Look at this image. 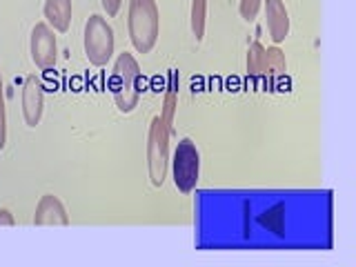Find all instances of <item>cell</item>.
Here are the masks:
<instances>
[{
  "instance_id": "cell-5",
  "label": "cell",
  "mask_w": 356,
  "mask_h": 267,
  "mask_svg": "<svg viewBox=\"0 0 356 267\" xmlns=\"http://www.w3.org/2000/svg\"><path fill=\"white\" fill-rule=\"evenodd\" d=\"M83 42L87 60L94 67H105L114 56V29L100 14H92L87 18Z\"/></svg>"
},
{
  "instance_id": "cell-16",
  "label": "cell",
  "mask_w": 356,
  "mask_h": 267,
  "mask_svg": "<svg viewBox=\"0 0 356 267\" xmlns=\"http://www.w3.org/2000/svg\"><path fill=\"white\" fill-rule=\"evenodd\" d=\"M100 5H103L105 9V14L109 18H114L118 11H120V5H122V0H100Z\"/></svg>"
},
{
  "instance_id": "cell-13",
  "label": "cell",
  "mask_w": 356,
  "mask_h": 267,
  "mask_svg": "<svg viewBox=\"0 0 356 267\" xmlns=\"http://www.w3.org/2000/svg\"><path fill=\"white\" fill-rule=\"evenodd\" d=\"M176 103H178V92H176V85L174 81L170 83L165 92V98H163V111H161V118L167 127L172 131V125H174V111H176Z\"/></svg>"
},
{
  "instance_id": "cell-1",
  "label": "cell",
  "mask_w": 356,
  "mask_h": 267,
  "mask_svg": "<svg viewBox=\"0 0 356 267\" xmlns=\"http://www.w3.org/2000/svg\"><path fill=\"white\" fill-rule=\"evenodd\" d=\"M109 92L120 114H131L140 100V67L131 54H118L114 72L109 76Z\"/></svg>"
},
{
  "instance_id": "cell-2",
  "label": "cell",
  "mask_w": 356,
  "mask_h": 267,
  "mask_svg": "<svg viewBox=\"0 0 356 267\" xmlns=\"http://www.w3.org/2000/svg\"><path fill=\"white\" fill-rule=\"evenodd\" d=\"M127 29L131 47L138 54H149L161 33V14L156 0H129Z\"/></svg>"
},
{
  "instance_id": "cell-6",
  "label": "cell",
  "mask_w": 356,
  "mask_h": 267,
  "mask_svg": "<svg viewBox=\"0 0 356 267\" xmlns=\"http://www.w3.org/2000/svg\"><path fill=\"white\" fill-rule=\"evenodd\" d=\"M170 163H172L174 187L181 194H192L200 176V154L196 149V145L189 138L176 143V149L172 154Z\"/></svg>"
},
{
  "instance_id": "cell-14",
  "label": "cell",
  "mask_w": 356,
  "mask_h": 267,
  "mask_svg": "<svg viewBox=\"0 0 356 267\" xmlns=\"http://www.w3.org/2000/svg\"><path fill=\"white\" fill-rule=\"evenodd\" d=\"M7 147V114H5V87L0 74V149Z\"/></svg>"
},
{
  "instance_id": "cell-3",
  "label": "cell",
  "mask_w": 356,
  "mask_h": 267,
  "mask_svg": "<svg viewBox=\"0 0 356 267\" xmlns=\"http://www.w3.org/2000/svg\"><path fill=\"white\" fill-rule=\"evenodd\" d=\"M285 72L287 63L281 49H265L259 40L252 42V47L248 49V74L254 83H263L265 87H270V92H274V87L285 76Z\"/></svg>"
},
{
  "instance_id": "cell-12",
  "label": "cell",
  "mask_w": 356,
  "mask_h": 267,
  "mask_svg": "<svg viewBox=\"0 0 356 267\" xmlns=\"http://www.w3.org/2000/svg\"><path fill=\"white\" fill-rule=\"evenodd\" d=\"M189 20H192V33L200 42L205 38V22H207V0H192V11H189Z\"/></svg>"
},
{
  "instance_id": "cell-17",
  "label": "cell",
  "mask_w": 356,
  "mask_h": 267,
  "mask_svg": "<svg viewBox=\"0 0 356 267\" xmlns=\"http://www.w3.org/2000/svg\"><path fill=\"white\" fill-rule=\"evenodd\" d=\"M16 218L9 209H0V227H14Z\"/></svg>"
},
{
  "instance_id": "cell-10",
  "label": "cell",
  "mask_w": 356,
  "mask_h": 267,
  "mask_svg": "<svg viewBox=\"0 0 356 267\" xmlns=\"http://www.w3.org/2000/svg\"><path fill=\"white\" fill-rule=\"evenodd\" d=\"M265 3V18L267 31L274 40V44H281L289 36V14L283 0H263Z\"/></svg>"
},
{
  "instance_id": "cell-7",
  "label": "cell",
  "mask_w": 356,
  "mask_h": 267,
  "mask_svg": "<svg viewBox=\"0 0 356 267\" xmlns=\"http://www.w3.org/2000/svg\"><path fill=\"white\" fill-rule=\"evenodd\" d=\"M29 54L38 70L49 72L56 67V60H58V44H56L54 29L47 22H36V25H33L31 38H29Z\"/></svg>"
},
{
  "instance_id": "cell-15",
  "label": "cell",
  "mask_w": 356,
  "mask_h": 267,
  "mask_svg": "<svg viewBox=\"0 0 356 267\" xmlns=\"http://www.w3.org/2000/svg\"><path fill=\"white\" fill-rule=\"evenodd\" d=\"M261 5H263V0H241V5H238L241 18L248 20V22H254L256 16H259Z\"/></svg>"
},
{
  "instance_id": "cell-9",
  "label": "cell",
  "mask_w": 356,
  "mask_h": 267,
  "mask_svg": "<svg viewBox=\"0 0 356 267\" xmlns=\"http://www.w3.org/2000/svg\"><path fill=\"white\" fill-rule=\"evenodd\" d=\"M33 225L44 227V225H70V216H67L65 205L60 203V198H56L54 194H44L38 200L36 214H33Z\"/></svg>"
},
{
  "instance_id": "cell-4",
  "label": "cell",
  "mask_w": 356,
  "mask_h": 267,
  "mask_svg": "<svg viewBox=\"0 0 356 267\" xmlns=\"http://www.w3.org/2000/svg\"><path fill=\"white\" fill-rule=\"evenodd\" d=\"M170 127L165 125L161 114L154 116L147 134V172L154 187H163L170 167Z\"/></svg>"
},
{
  "instance_id": "cell-11",
  "label": "cell",
  "mask_w": 356,
  "mask_h": 267,
  "mask_svg": "<svg viewBox=\"0 0 356 267\" xmlns=\"http://www.w3.org/2000/svg\"><path fill=\"white\" fill-rule=\"evenodd\" d=\"M42 16H44L47 25L54 31H58V33L70 31V25H72V0H44Z\"/></svg>"
},
{
  "instance_id": "cell-8",
  "label": "cell",
  "mask_w": 356,
  "mask_h": 267,
  "mask_svg": "<svg viewBox=\"0 0 356 267\" xmlns=\"http://www.w3.org/2000/svg\"><path fill=\"white\" fill-rule=\"evenodd\" d=\"M44 109V92L36 76H27L25 85H22V118H25L27 127H36L42 118Z\"/></svg>"
}]
</instances>
